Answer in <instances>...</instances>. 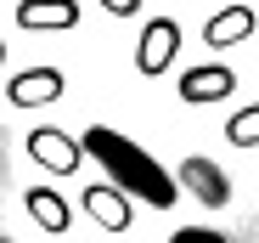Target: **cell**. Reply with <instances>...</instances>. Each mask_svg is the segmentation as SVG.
Masks as SVG:
<instances>
[{
  "mask_svg": "<svg viewBox=\"0 0 259 243\" xmlns=\"http://www.w3.org/2000/svg\"><path fill=\"white\" fill-rule=\"evenodd\" d=\"M79 153L96 158L102 176H107L124 198H141L147 210H175V198H181L175 176H169L141 142H130L124 130H113V125H91V130L79 136Z\"/></svg>",
  "mask_w": 259,
  "mask_h": 243,
  "instance_id": "1",
  "label": "cell"
},
{
  "mask_svg": "<svg viewBox=\"0 0 259 243\" xmlns=\"http://www.w3.org/2000/svg\"><path fill=\"white\" fill-rule=\"evenodd\" d=\"M175 187H186L192 192V204H203V210H226L231 204V176L214 164L208 153H192V158H181V176H175Z\"/></svg>",
  "mask_w": 259,
  "mask_h": 243,
  "instance_id": "2",
  "label": "cell"
},
{
  "mask_svg": "<svg viewBox=\"0 0 259 243\" xmlns=\"http://www.w3.org/2000/svg\"><path fill=\"white\" fill-rule=\"evenodd\" d=\"M175 51H181V23H175V17H147L141 40H136V74H141V79L169 74Z\"/></svg>",
  "mask_w": 259,
  "mask_h": 243,
  "instance_id": "3",
  "label": "cell"
},
{
  "mask_svg": "<svg viewBox=\"0 0 259 243\" xmlns=\"http://www.w3.org/2000/svg\"><path fill=\"white\" fill-rule=\"evenodd\" d=\"M62 91H68L62 68H23V74H12V79H6L12 108H46V102H57Z\"/></svg>",
  "mask_w": 259,
  "mask_h": 243,
  "instance_id": "4",
  "label": "cell"
},
{
  "mask_svg": "<svg viewBox=\"0 0 259 243\" xmlns=\"http://www.w3.org/2000/svg\"><path fill=\"white\" fill-rule=\"evenodd\" d=\"M28 158H34V164H46V170H57V176H73V170L84 164L79 142H73V136H62V130H51V125L28 130Z\"/></svg>",
  "mask_w": 259,
  "mask_h": 243,
  "instance_id": "5",
  "label": "cell"
},
{
  "mask_svg": "<svg viewBox=\"0 0 259 243\" xmlns=\"http://www.w3.org/2000/svg\"><path fill=\"white\" fill-rule=\"evenodd\" d=\"M84 215H91L102 232H130V221H136L130 198H124L113 181H96V187H84Z\"/></svg>",
  "mask_w": 259,
  "mask_h": 243,
  "instance_id": "6",
  "label": "cell"
},
{
  "mask_svg": "<svg viewBox=\"0 0 259 243\" xmlns=\"http://www.w3.org/2000/svg\"><path fill=\"white\" fill-rule=\"evenodd\" d=\"M231 91H237V68L203 62V68H186L181 74V102H226Z\"/></svg>",
  "mask_w": 259,
  "mask_h": 243,
  "instance_id": "7",
  "label": "cell"
},
{
  "mask_svg": "<svg viewBox=\"0 0 259 243\" xmlns=\"http://www.w3.org/2000/svg\"><path fill=\"white\" fill-rule=\"evenodd\" d=\"M17 28H34V34L79 28V0H17Z\"/></svg>",
  "mask_w": 259,
  "mask_h": 243,
  "instance_id": "8",
  "label": "cell"
},
{
  "mask_svg": "<svg viewBox=\"0 0 259 243\" xmlns=\"http://www.w3.org/2000/svg\"><path fill=\"white\" fill-rule=\"evenodd\" d=\"M23 204H28V215H34L39 226H46V232H57V237L73 226L68 198H62V192H51V187H28V192H23Z\"/></svg>",
  "mask_w": 259,
  "mask_h": 243,
  "instance_id": "9",
  "label": "cell"
},
{
  "mask_svg": "<svg viewBox=\"0 0 259 243\" xmlns=\"http://www.w3.org/2000/svg\"><path fill=\"white\" fill-rule=\"evenodd\" d=\"M248 34H253V12H248V6H226V12H214L208 28H203L208 46H231V40H248Z\"/></svg>",
  "mask_w": 259,
  "mask_h": 243,
  "instance_id": "10",
  "label": "cell"
},
{
  "mask_svg": "<svg viewBox=\"0 0 259 243\" xmlns=\"http://www.w3.org/2000/svg\"><path fill=\"white\" fill-rule=\"evenodd\" d=\"M226 142L231 147H259V102H248L242 113L226 119Z\"/></svg>",
  "mask_w": 259,
  "mask_h": 243,
  "instance_id": "11",
  "label": "cell"
},
{
  "mask_svg": "<svg viewBox=\"0 0 259 243\" xmlns=\"http://www.w3.org/2000/svg\"><path fill=\"white\" fill-rule=\"evenodd\" d=\"M169 243H231V237H226V232H214V226H181Z\"/></svg>",
  "mask_w": 259,
  "mask_h": 243,
  "instance_id": "12",
  "label": "cell"
},
{
  "mask_svg": "<svg viewBox=\"0 0 259 243\" xmlns=\"http://www.w3.org/2000/svg\"><path fill=\"white\" fill-rule=\"evenodd\" d=\"M102 12H113V17H136L141 12V0H96Z\"/></svg>",
  "mask_w": 259,
  "mask_h": 243,
  "instance_id": "13",
  "label": "cell"
},
{
  "mask_svg": "<svg viewBox=\"0 0 259 243\" xmlns=\"http://www.w3.org/2000/svg\"><path fill=\"white\" fill-rule=\"evenodd\" d=\"M0 68H6V40H0Z\"/></svg>",
  "mask_w": 259,
  "mask_h": 243,
  "instance_id": "14",
  "label": "cell"
},
{
  "mask_svg": "<svg viewBox=\"0 0 259 243\" xmlns=\"http://www.w3.org/2000/svg\"><path fill=\"white\" fill-rule=\"evenodd\" d=\"M0 243H12V237H0Z\"/></svg>",
  "mask_w": 259,
  "mask_h": 243,
  "instance_id": "15",
  "label": "cell"
}]
</instances>
